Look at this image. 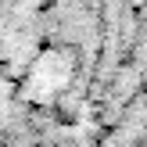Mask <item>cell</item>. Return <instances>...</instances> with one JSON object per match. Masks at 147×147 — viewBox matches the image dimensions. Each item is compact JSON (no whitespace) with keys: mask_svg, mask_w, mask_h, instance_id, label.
Returning a JSON list of instances; mask_svg holds the SVG:
<instances>
[{"mask_svg":"<svg viewBox=\"0 0 147 147\" xmlns=\"http://www.w3.org/2000/svg\"><path fill=\"white\" fill-rule=\"evenodd\" d=\"M140 147H147V133H144V144H140Z\"/></svg>","mask_w":147,"mask_h":147,"instance_id":"cell-1","label":"cell"}]
</instances>
